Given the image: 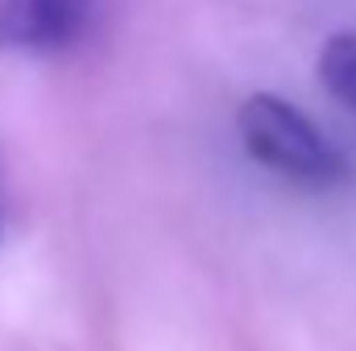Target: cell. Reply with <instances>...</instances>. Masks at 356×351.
<instances>
[{
	"label": "cell",
	"mask_w": 356,
	"mask_h": 351,
	"mask_svg": "<svg viewBox=\"0 0 356 351\" xmlns=\"http://www.w3.org/2000/svg\"><path fill=\"white\" fill-rule=\"evenodd\" d=\"M319 83L336 103L356 112V33H336L319 50Z\"/></svg>",
	"instance_id": "3"
},
{
	"label": "cell",
	"mask_w": 356,
	"mask_h": 351,
	"mask_svg": "<svg viewBox=\"0 0 356 351\" xmlns=\"http://www.w3.org/2000/svg\"><path fill=\"white\" fill-rule=\"evenodd\" d=\"M91 0H0V50L58 54L83 37Z\"/></svg>",
	"instance_id": "2"
},
{
	"label": "cell",
	"mask_w": 356,
	"mask_h": 351,
	"mask_svg": "<svg viewBox=\"0 0 356 351\" xmlns=\"http://www.w3.org/2000/svg\"><path fill=\"white\" fill-rule=\"evenodd\" d=\"M236 132L245 153L286 182L323 190L348 178V162L327 141V132L282 95H269V91L249 95L236 112Z\"/></svg>",
	"instance_id": "1"
}]
</instances>
